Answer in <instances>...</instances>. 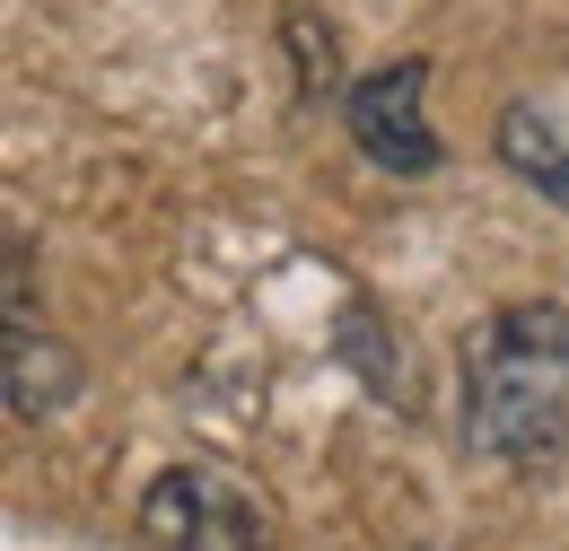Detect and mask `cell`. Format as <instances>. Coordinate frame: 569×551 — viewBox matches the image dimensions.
Here are the masks:
<instances>
[{"mask_svg": "<svg viewBox=\"0 0 569 551\" xmlns=\"http://www.w3.org/2000/svg\"><path fill=\"white\" fill-rule=\"evenodd\" d=\"M421 88H429V62H386L368 79H351V97H342L359 158H377L386 176H429L438 167V132L421 114Z\"/></svg>", "mask_w": 569, "mask_h": 551, "instance_id": "obj_3", "label": "cell"}, {"mask_svg": "<svg viewBox=\"0 0 569 551\" xmlns=\"http://www.w3.org/2000/svg\"><path fill=\"white\" fill-rule=\"evenodd\" d=\"M499 158H508L535 193L569 202V132H561V114H543L535 97H517V106L499 114Z\"/></svg>", "mask_w": 569, "mask_h": 551, "instance_id": "obj_6", "label": "cell"}, {"mask_svg": "<svg viewBox=\"0 0 569 551\" xmlns=\"http://www.w3.org/2000/svg\"><path fill=\"white\" fill-rule=\"evenodd\" d=\"M333 350L359 368V385H368L377 403H395V412H412V403H421L412 350L395 342V324H377V307H368V298H351V307H342V333H333Z\"/></svg>", "mask_w": 569, "mask_h": 551, "instance_id": "obj_5", "label": "cell"}, {"mask_svg": "<svg viewBox=\"0 0 569 551\" xmlns=\"http://www.w3.org/2000/svg\"><path fill=\"white\" fill-rule=\"evenodd\" d=\"M569 429V307L526 298L499 307L491 324L465 342V403L456 438L482 464H526Z\"/></svg>", "mask_w": 569, "mask_h": 551, "instance_id": "obj_1", "label": "cell"}, {"mask_svg": "<svg viewBox=\"0 0 569 551\" xmlns=\"http://www.w3.org/2000/svg\"><path fill=\"white\" fill-rule=\"evenodd\" d=\"M0 385H9V412L44 420L79 394V350L62 333H44L27 315V263H9V324H0Z\"/></svg>", "mask_w": 569, "mask_h": 551, "instance_id": "obj_4", "label": "cell"}, {"mask_svg": "<svg viewBox=\"0 0 569 551\" xmlns=\"http://www.w3.org/2000/svg\"><path fill=\"white\" fill-rule=\"evenodd\" d=\"M289 53H298V97H325L333 88L342 44H333V27H316V9H289Z\"/></svg>", "mask_w": 569, "mask_h": 551, "instance_id": "obj_7", "label": "cell"}, {"mask_svg": "<svg viewBox=\"0 0 569 551\" xmlns=\"http://www.w3.org/2000/svg\"><path fill=\"white\" fill-rule=\"evenodd\" d=\"M141 534L158 551H272V508L228 464H167L141 490Z\"/></svg>", "mask_w": 569, "mask_h": 551, "instance_id": "obj_2", "label": "cell"}]
</instances>
